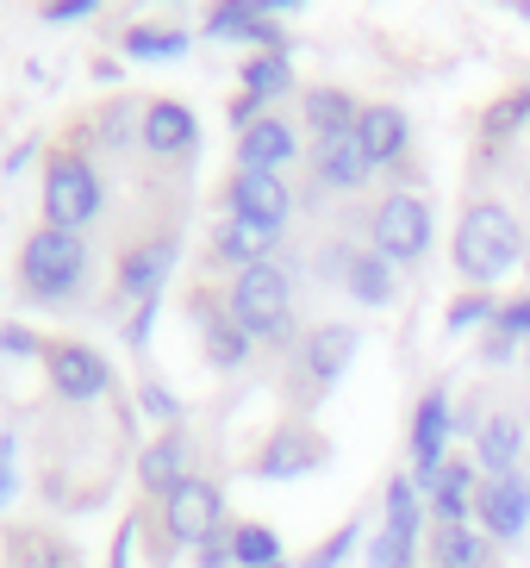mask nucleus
I'll return each mask as SVG.
<instances>
[{
    "label": "nucleus",
    "mask_w": 530,
    "mask_h": 568,
    "mask_svg": "<svg viewBox=\"0 0 530 568\" xmlns=\"http://www.w3.org/2000/svg\"><path fill=\"white\" fill-rule=\"evenodd\" d=\"M169 268H175V237L137 244V251L125 256V263H119V287H125V294H132V301L144 306V301H156V294H163Z\"/></svg>",
    "instance_id": "obj_13"
},
{
    "label": "nucleus",
    "mask_w": 530,
    "mask_h": 568,
    "mask_svg": "<svg viewBox=\"0 0 530 568\" xmlns=\"http://www.w3.org/2000/svg\"><path fill=\"white\" fill-rule=\"evenodd\" d=\"M287 213H294V194H287L282 175H249V169H237L232 219H249V225H263V232H282Z\"/></svg>",
    "instance_id": "obj_9"
},
{
    "label": "nucleus",
    "mask_w": 530,
    "mask_h": 568,
    "mask_svg": "<svg viewBox=\"0 0 530 568\" xmlns=\"http://www.w3.org/2000/svg\"><path fill=\"white\" fill-rule=\"evenodd\" d=\"M518 456H524V418L487 413L481 432H475V468H481L487 481H499V475H518Z\"/></svg>",
    "instance_id": "obj_10"
},
{
    "label": "nucleus",
    "mask_w": 530,
    "mask_h": 568,
    "mask_svg": "<svg viewBox=\"0 0 530 568\" xmlns=\"http://www.w3.org/2000/svg\"><path fill=\"white\" fill-rule=\"evenodd\" d=\"M344 282H349V294L363 306H387L394 301V263H387L381 251H356L344 263Z\"/></svg>",
    "instance_id": "obj_21"
},
{
    "label": "nucleus",
    "mask_w": 530,
    "mask_h": 568,
    "mask_svg": "<svg viewBox=\"0 0 530 568\" xmlns=\"http://www.w3.org/2000/svg\"><path fill=\"white\" fill-rule=\"evenodd\" d=\"M50 382H57L63 400H100L113 375H106V363H100L88 344H57V351H50Z\"/></svg>",
    "instance_id": "obj_11"
},
{
    "label": "nucleus",
    "mask_w": 530,
    "mask_h": 568,
    "mask_svg": "<svg viewBox=\"0 0 530 568\" xmlns=\"http://www.w3.org/2000/svg\"><path fill=\"white\" fill-rule=\"evenodd\" d=\"M200 144V119L187 113L182 101H156L144 113V151L156 156H187Z\"/></svg>",
    "instance_id": "obj_14"
},
{
    "label": "nucleus",
    "mask_w": 530,
    "mask_h": 568,
    "mask_svg": "<svg viewBox=\"0 0 530 568\" xmlns=\"http://www.w3.org/2000/svg\"><path fill=\"white\" fill-rule=\"evenodd\" d=\"M475 518L493 544H518L530 531V481L524 475H499V481H481V500H475Z\"/></svg>",
    "instance_id": "obj_6"
},
{
    "label": "nucleus",
    "mask_w": 530,
    "mask_h": 568,
    "mask_svg": "<svg viewBox=\"0 0 530 568\" xmlns=\"http://www.w3.org/2000/svg\"><path fill=\"white\" fill-rule=\"evenodd\" d=\"M232 562L244 568H282V537L268 525H237L232 531Z\"/></svg>",
    "instance_id": "obj_25"
},
{
    "label": "nucleus",
    "mask_w": 530,
    "mask_h": 568,
    "mask_svg": "<svg viewBox=\"0 0 530 568\" xmlns=\"http://www.w3.org/2000/svg\"><path fill=\"white\" fill-rule=\"evenodd\" d=\"M375 251L387 263H418L431 251V201L418 194H387L381 213H375Z\"/></svg>",
    "instance_id": "obj_5"
},
{
    "label": "nucleus",
    "mask_w": 530,
    "mask_h": 568,
    "mask_svg": "<svg viewBox=\"0 0 530 568\" xmlns=\"http://www.w3.org/2000/svg\"><path fill=\"white\" fill-rule=\"evenodd\" d=\"M13 494V437H0V500Z\"/></svg>",
    "instance_id": "obj_39"
},
{
    "label": "nucleus",
    "mask_w": 530,
    "mask_h": 568,
    "mask_svg": "<svg viewBox=\"0 0 530 568\" xmlns=\"http://www.w3.org/2000/svg\"><path fill=\"white\" fill-rule=\"evenodd\" d=\"M213 251L225 256V263H237V268H256V263H268V251H275V232L249 225V219H225V225L213 232Z\"/></svg>",
    "instance_id": "obj_19"
},
{
    "label": "nucleus",
    "mask_w": 530,
    "mask_h": 568,
    "mask_svg": "<svg viewBox=\"0 0 530 568\" xmlns=\"http://www.w3.org/2000/svg\"><path fill=\"white\" fill-rule=\"evenodd\" d=\"M325 463V450H318L313 437H275L268 444V456L256 463V475H268V481H287V475H306V468Z\"/></svg>",
    "instance_id": "obj_23"
},
{
    "label": "nucleus",
    "mask_w": 530,
    "mask_h": 568,
    "mask_svg": "<svg viewBox=\"0 0 530 568\" xmlns=\"http://www.w3.org/2000/svg\"><path fill=\"white\" fill-rule=\"evenodd\" d=\"M499 301H487V294H462V301L449 306V332H475V325H493Z\"/></svg>",
    "instance_id": "obj_32"
},
{
    "label": "nucleus",
    "mask_w": 530,
    "mask_h": 568,
    "mask_svg": "<svg viewBox=\"0 0 530 568\" xmlns=\"http://www.w3.org/2000/svg\"><path fill=\"white\" fill-rule=\"evenodd\" d=\"M206 356H213L218 368H237V363H244V356H249V332H244V325H237L232 313H225V318H213V325H206Z\"/></svg>",
    "instance_id": "obj_29"
},
{
    "label": "nucleus",
    "mask_w": 530,
    "mask_h": 568,
    "mask_svg": "<svg viewBox=\"0 0 530 568\" xmlns=\"http://www.w3.org/2000/svg\"><path fill=\"white\" fill-rule=\"evenodd\" d=\"M530 119V88H518V94H506V101L487 113V138H506L512 125H524Z\"/></svg>",
    "instance_id": "obj_33"
},
{
    "label": "nucleus",
    "mask_w": 530,
    "mask_h": 568,
    "mask_svg": "<svg viewBox=\"0 0 530 568\" xmlns=\"http://www.w3.org/2000/svg\"><path fill=\"white\" fill-rule=\"evenodd\" d=\"M412 556H418V544H406V537H394V531L368 537V568H412Z\"/></svg>",
    "instance_id": "obj_31"
},
{
    "label": "nucleus",
    "mask_w": 530,
    "mask_h": 568,
    "mask_svg": "<svg viewBox=\"0 0 530 568\" xmlns=\"http://www.w3.org/2000/svg\"><path fill=\"white\" fill-rule=\"evenodd\" d=\"M518 256H524V232H518V219L506 213L499 201H475L456 225V268H462V282L487 287L499 275H512Z\"/></svg>",
    "instance_id": "obj_1"
},
{
    "label": "nucleus",
    "mask_w": 530,
    "mask_h": 568,
    "mask_svg": "<svg viewBox=\"0 0 530 568\" xmlns=\"http://www.w3.org/2000/svg\"><path fill=\"white\" fill-rule=\"evenodd\" d=\"M381 531H394V537H406V544H418V487L399 475L394 487H387V525Z\"/></svg>",
    "instance_id": "obj_30"
},
{
    "label": "nucleus",
    "mask_w": 530,
    "mask_h": 568,
    "mask_svg": "<svg viewBox=\"0 0 530 568\" xmlns=\"http://www.w3.org/2000/svg\"><path fill=\"white\" fill-rule=\"evenodd\" d=\"M137 481H144L150 494H163V500H169V494L187 481V444H182V437H175V432L156 437V444L137 456Z\"/></svg>",
    "instance_id": "obj_18"
},
{
    "label": "nucleus",
    "mask_w": 530,
    "mask_h": 568,
    "mask_svg": "<svg viewBox=\"0 0 530 568\" xmlns=\"http://www.w3.org/2000/svg\"><path fill=\"white\" fill-rule=\"evenodd\" d=\"M232 318L244 325L249 337L282 344V337L294 332V282H287V268L282 263L237 268V282H232Z\"/></svg>",
    "instance_id": "obj_2"
},
{
    "label": "nucleus",
    "mask_w": 530,
    "mask_h": 568,
    "mask_svg": "<svg viewBox=\"0 0 530 568\" xmlns=\"http://www.w3.org/2000/svg\"><path fill=\"white\" fill-rule=\"evenodd\" d=\"M475 500H481V468L475 463H444V475H437V487H431L437 518H444V525H468Z\"/></svg>",
    "instance_id": "obj_17"
},
{
    "label": "nucleus",
    "mask_w": 530,
    "mask_h": 568,
    "mask_svg": "<svg viewBox=\"0 0 530 568\" xmlns=\"http://www.w3.org/2000/svg\"><path fill=\"white\" fill-rule=\"evenodd\" d=\"M232 562V537H206L200 544V568H225Z\"/></svg>",
    "instance_id": "obj_36"
},
{
    "label": "nucleus",
    "mask_w": 530,
    "mask_h": 568,
    "mask_svg": "<svg viewBox=\"0 0 530 568\" xmlns=\"http://www.w3.org/2000/svg\"><path fill=\"white\" fill-rule=\"evenodd\" d=\"M19 275H26V287H32L38 301H69L88 275L82 232H57V225L32 232L26 237V256H19Z\"/></svg>",
    "instance_id": "obj_3"
},
{
    "label": "nucleus",
    "mask_w": 530,
    "mask_h": 568,
    "mask_svg": "<svg viewBox=\"0 0 530 568\" xmlns=\"http://www.w3.org/2000/svg\"><path fill=\"white\" fill-rule=\"evenodd\" d=\"M282 568H287V562H282Z\"/></svg>",
    "instance_id": "obj_40"
},
{
    "label": "nucleus",
    "mask_w": 530,
    "mask_h": 568,
    "mask_svg": "<svg viewBox=\"0 0 530 568\" xmlns=\"http://www.w3.org/2000/svg\"><path fill=\"white\" fill-rule=\"evenodd\" d=\"M218 513H225L218 487L213 481H194V475H187V481L163 500V525H169L175 544H206V537H218Z\"/></svg>",
    "instance_id": "obj_7"
},
{
    "label": "nucleus",
    "mask_w": 530,
    "mask_h": 568,
    "mask_svg": "<svg viewBox=\"0 0 530 568\" xmlns=\"http://www.w3.org/2000/svg\"><path fill=\"white\" fill-rule=\"evenodd\" d=\"M524 337H530V294H524V301H506V306L493 313V337H487L481 356H487V363H506V356H512Z\"/></svg>",
    "instance_id": "obj_24"
},
{
    "label": "nucleus",
    "mask_w": 530,
    "mask_h": 568,
    "mask_svg": "<svg viewBox=\"0 0 530 568\" xmlns=\"http://www.w3.org/2000/svg\"><path fill=\"white\" fill-rule=\"evenodd\" d=\"M356 537H363V525H344V531H337L332 544H325V550H318V556H313V562H306V568H337V562H344L349 550H356Z\"/></svg>",
    "instance_id": "obj_34"
},
{
    "label": "nucleus",
    "mask_w": 530,
    "mask_h": 568,
    "mask_svg": "<svg viewBox=\"0 0 530 568\" xmlns=\"http://www.w3.org/2000/svg\"><path fill=\"white\" fill-rule=\"evenodd\" d=\"M0 351H7V356H32L38 337L26 332V325H0Z\"/></svg>",
    "instance_id": "obj_35"
},
{
    "label": "nucleus",
    "mask_w": 530,
    "mask_h": 568,
    "mask_svg": "<svg viewBox=\"0 0 530 568\" xmlns=\"http://www.w3.org/2000/svg\"><path fill=\"white\" fill-rule=\"evenodd\" d=\"M449 432H456L449 394H425V400H418V413H412V475H418L412 487H425V494H431L437 475H444V444H449Z\"/></svg>",
    "instance_id": "obj_8"
},
{
    "label": "nucleus",
    "mask_w": 530,
    "mask_h": 568,
    "mask_svg": "<svg viewBox=\"0 0 530 568\" xmlns=\"http://www.w3.org/2000/svg\"><path fill=\"white\" fill-rule=\"evenodd\" d=\"M144 413L150 418H175V394H169V387H144Z\"/></svg>",
    "instance_id": "obj_38"
},
{
    "label": "nucleus",
    "mask_w": 530,
    "mask_h": 568,
    "mask_svg": "<svg viewBox=\"0 0 530 568\" xmlns=\"http://www.w3.org/2000/svg\"><path fill=\"white\" fill-rule=\"evenodd\" d=\"M356 144H363L368 169L399 163V151L412 144V119L399 113V106H363V119H356Z\"/></svg>",
    "instance_id": "obj_12"
},
{
    "label": "nucleus",
    "mask_w": 530,
    "mask_h": 568,
    "mask_svg": "<svg viewBox=\"0 0 530 568\" xmlns=\"http://www.w3.org/2000/svg\"><path fill=\"white\" fill-rule=\"evenodd\" d=\"M313 175H318L325 187H363V182H368V156H363V144H356V132H344V138H318Z\"/></svg>",
    "instance_id": "obj_16"
},
{
    "label": "nucleus",
    "mask_w": 530,
    "mask_h": 568,
    "mask_svg": "<svg viewBox=\"0 0 530 568\" xmlns=\"http://www.w3.org/2000/svg\"><path fill=\"white\" fill-rule=\"evenodd\" d=\"M349 356H356V332H349V325H318L313 344H306V368H313L318 387L337 382V375L349 368Z\"/></svg>",
    "instance_id": "obj_20"
},
{
    "label": "nucleus",
    "mask_w": 530,
    "mask_h": 568,
    "mask_svg": "<svg viewBox=\"0 0 530 568\" xmlns=\"http://www.w3.org/2000/svg\"><path fill=\"white\" fill-rule=\"evenodd\" d=\"M94 13V0H57V7H44L50 26H63V19H88Z\"/></svg>",
    "instance_id": "obj_37"
},
{
    "label": "nucleus",
    "mask_w": 530,
    "mask_h": 568,
    "mask_svg": "<svg viewBox=\"0 0 530 568\" xmlns=\"http://www.w3.org/2000/svg\"><path fill=\"white\" fill-rule=\"evenodd\" d=\"M94 213H100V175L82 156H57L44 175V219L57 232H82Z\"/></svg>",
    "instance_id": "obj_4"
},
{
    "label": "nucleus",
    "mask_w": 530,
    "mask_h": 568,
    "mask_svg": "<svg viewBox=\"0 0 530 568\" xmlns=\"http://www.w3.org/2000/svg\"><path fill=\"white\" fill-rule=\"evenodd\" d=\"M487 562V544L468 525H444L437 531V568H481Z\"/></svg>",
    "instance_id": "obj_28"
},
{
    "label": "nucleus",
    "mask_w": 530,
    "mask_h": 568,
    "mask_svg": "<svg viewBox=\"0 0 530 568\" xmlns=\"http://www.w3.org/2000/svg\"><path fill=\"white\" fill-rule=\"evenodd\" d=\"M125 51L144 57V63H163V57L187 51V32H175V26H132V32H125Z\"/></svg>",
    "instance_id": "obj_27"
},
{
    "label": "nucleus",
    "mask_w": 530,
    "mask_h": 568,
    "mask_svg": "<svg viewBox=\"0 0 530 568\" xmlns=\"http://www.w3.org/2000/svg\"><path fill=\"white\" fill-rule=\"evenodd\" d=\"M306 119H313L318 138H344V132H356L363 106L349 101L344 88H313V94H306Z\"/></svg>",
    "instance_id": "obj_22"
},
{
    "label": "nucleus",
    "mask_w": 530,
    "mask_h": 568,
    "mask_svg": "<svg viewBox=\"0 0 530 568\" xmlns=\"http://www.w3.org/2000/svg\"><path fill=\"white\" fill-rule=\"evenodd\" d=\"M294 88V69H287V51H268V57H249L244 63V94L268 101V94H287Z\"/></svg>",
    "instance_id": "obj_26"
},
{
    "label": "nucleus",
    "mask_w": 530,
    "mask_h": 568,
    "mask_svg": "<svg viewBox=\"0 0 530 568\" xmlns=\"http://www.w3.org/2000/svg\"><path fill=\"white\" fill-rule=\"evenodd\" d=\"M287 156H294V125L287 119H256L244 144H237V169H249V175H275Z\"/></svg>",
    "instance_id": "obj_15"
}]
</instances>
